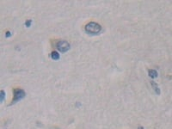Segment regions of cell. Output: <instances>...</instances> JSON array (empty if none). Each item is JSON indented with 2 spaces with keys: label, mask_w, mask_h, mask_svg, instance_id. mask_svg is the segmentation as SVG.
Wrapping results in <instances>:
<instances>
[{
  "label": "cell",
  "mask_w": 172,
  "mask_h": 129,
  "mask_svg": "<svg viewBox=\"0 0 172 129\" xmlns=\"http://www.w3.org/2000/svg\"><path fill=\"white\" fill-rule=\"evenodd\" d=\"M149 77L152 78H158V72L156 71V70H149Z\"/></svg>",
  "instance_id": "5"
},
{
  "label": "cell",
  "mask_w": 172,
  "mask_h": 129,
  "mask_svg": "<svg viewBox=\"0 0 172 129\" xmlns=\"http://www.w3.org/2000/svg\"><path fill=\"white\" fill-rule=\"evenodd\" d=\"M84 30L86 33L90 34V35H96V34L100 33V31L102 30V27L98 23L92 22V23H90L85 25Z\"/></svg>",
  "instance_id": "1"
},
{
  "label": "cell",
  "mask_w": 172,
  "mask_h": 129,
  "mask_svg": "<svg viewBox=\"0 0 172 129\" xmlns=\"http://www.w3.org/2000/svg\"><path fill=\"white\" fill-rule=\"evenodd\" d=\"M31 22H32V21H31V20H29V22L27 21V22H26V25H27V27H29V26H30Z\"/></svg>",
  "instance_id": "8"
},
{
  "label": "cell",
  "mask_w": 172,
  "mask_h": 129,
  "mask_svg": "<svg viewBox=\"0 0 172 129\" xmlns=\"http://www.w3.org/2000/svg\"><path fill=\"white\" fill-rule=\"evenodd\" d=\"M51 57L53 60H58L59 59H60V54H59L57 52H53V53H51Z\"/></svg>",
  "instance_id": "6"
},
{
  "label": "cell",
  "mask_w": 172,
  "mask_h": 129,
  "mask_svg": "<svg viewBox=\"0 0 172 129\" xmlns=\"http://www.w3.org/2000/svg\"><path fill=\"white\" fill-rule=\"evenodd\" d=\"M56 47L61 53H66L70 49V44L66 41H60L56 44Z\"/></svg>",
  "instance_id": "3"
},
{
  "label": "cell",
  "mask_w": 172,
  "mask_h": 129,
  "mask_svg": "<svg viewBox=\"0 0 172 129\" xmlns=\"http://www.w3.org/2000/svg\"><path fill=\"white\" fill-rule=\"evenodd\" d=\"M4 99V90H1V102H3Z\"/></svg>",
  "instance_id": "7"
},
{
  "label": "cell",
  "mask_w": 172,
  "mask_h": 129,
  "mask_svg": "<svg viewBox=\"0 0 172 129\" xmlns=\"http://www.w3.org/2000/svg\"><path fill=\"white\" fill-rule=\"evenodd\" d=\"M151 84H152V88H153V90H155V92H156V94H158V95H160V90H159V88H158V85L157 84H156L154 81H152L151 82Z\"/></svg>",
  "instance_id": "4"
},
{
  "label": "cell",
  "mask_w": 172,
  "mask_h": 129,
  "mask_svg": "<svg viewBox=\"0 0 172 129\" xmlns=\"http://www.w3.org/2000/svg\"><path fill=\"white\" fill-rule=\"evenodd\" d=\"M13 93H14V96H13V99L10 105H13L15 103H17L18 101L23 99L25 97V96H26L25 91L23 90H22V89H14L13 90Z\"/></svg>",
  "instance_id": "2"
},
{
  "label": "cell",
  "mask_w": 172,
  "mask_h": 129,
  "mask_svg": "<svg viewBox=\"0 0 172 129\" xmlns=\"http://www.w3.org/2000/svg\"><path fill=\"white\" fill-rule=\"evenodd\" d=\"M10 32H6V37H9V36H10Z\"/></svg>",
  "instance_id": "9"
}]
</instances>
